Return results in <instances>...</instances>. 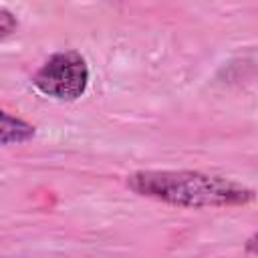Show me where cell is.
Returning a JSON list of instances; mask_svg holds the SVG:
<instances>
[{"instance_id":"cell-1","label":"cell","mask_w":258,"mask_h":258,"mask_svg":"<svg viewBox=\"0 0 258 258\" xmlns=\"http://www.w3.org/2000/svg\"><path fill=\"white\" fill-rule=\"evenodd\" d=\"M137 196L177 208H232L254 200V189L224 175L194 169H139L127 175Z\"/></svg>"},{"instance_id":"cell-2","label":"cell","mask_w":258,"mask_h":258,"mask_svg":"<svg viewBox=\"0 0 258 258\" xmlns=\"http://www.w3.org/2000/svg\"><path fill=\"white\" fill-rule=\"evenodd\" d=\"M34 89L56 101H77L89 85V64L77 50H60L48 56L32 75Z\"/></svg>"},{"instance_id":"cell-3","label":"cell","mask_w":258,"mask_h":258,"mask_svg":"<svg viewBox=\"0 0 258 258\" xmlns=\"http://www.w3.org/2000/svg\"><path fill=\"white\" fill-rule=\"evenodd\" d=\"M36 135V127L4 109H0V147L20 145Z\"/></svg>"},{"instance_id":"cell-4","label":"cell","mask_w":258,"mask_h":258,"mask_svg":"<svg viewBox=\"0 0 258 258\" xmlns=\"http://www.w3.org/2000/svg\"><path fill=\"white\" fill-rule=\"evenodd\" d=\"M16 28H18V18L14 16V12L0 6V40L8 38L12 32H16Z\"/></svg>"},{"instance_id":"cell-5","label":"cell","mask_w":258,"mask_h":258,"mask_svg":"<svg viewBox=\"0 0 258 258\" xmlns=\"http://www.w3.org/2000/svg\"><path fill=\"white\" fill-rule=\"evenodd\" d=\"M254 240H256V236H250V240H248V244H246V252H254Z\"/></svg>"}]
</instances>
